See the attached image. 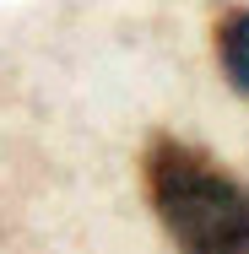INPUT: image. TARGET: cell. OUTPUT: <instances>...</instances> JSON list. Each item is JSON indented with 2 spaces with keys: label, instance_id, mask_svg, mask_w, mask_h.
<instances>
[{
  "label": "cell",
  "instance_id": "6da1fadb",
  "mask_svg": "<svg viewBox=\"0 0 249 254\" xmlns=\"http://www.w3.org/2000/svg\"><path fill=\"white\" fill-rule=\"evenodd\" d=\"M141 184L179 254H249V184L211 152L179 135H152Z\"/></svg>",
  "mask_w": 249,
  "mask_h": 254
},
{
  "label": "cell",
  "instance_id": "7a4b0ae2",
  "mask_svg": "<svg viewBox=\"0 0 249 254\" xmlns=\"http://www.w3.org/2000/svg\"><path fill=\"white\" fill-rule=\"evenodd\" d=\"M217 65L233 81V92L249 98V5H233L217 16Z\"/></svg>",
  "mask_w": 249,
  "mask_h": 254
}]
</instances>
